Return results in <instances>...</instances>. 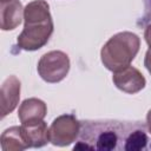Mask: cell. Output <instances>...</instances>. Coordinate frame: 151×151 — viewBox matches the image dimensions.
Here are the masks:
<instances>
[{"label":"cell","instance_id":"6da1fadb","mask_svg":"<svg viewBox=\"0 0 151 151\" xmlns=\"http://www.w3.org/2000/svg\"><path fill=\"white\" fill-rule=\"evenodd\" d=\"M80 133L74 150H125L129 134L139 122H120L113 119L80 122Z\"/></svg>","mask_w":151,"mask_h":151},{"label":"cell","instance_id":"7a4b0ae2","mask_svg":"<svg viewBox=\"0 0 151 151\" xmlns=\"http://www.w3.org/2000/svg\"><path fill=\"white\" fill-rule=\"evenodd\" d=\"M24 29L18 35V47L24 51H37L44 47L53 33V20L50 5L45 0H33L24 8Z\"/></svg>","mask_w":151,"mask_h":151},{"label":"cell","instance_id":"3957f363","mask_svg":"<svg viewBox=\"0 0 151 151\" xmlns=\"http://www.w3.org/2000/svg\"><path fill=\"white\" fill-rule=\"evenodd\" d=\"M140 47V39L132 32H119L101 47L100 59L109 71H118L129 66Z\"/></svg>","mask_w":151,"mask_h":151},{"label":"cell","instance_id":"277c9868","mask_svg":"<svg viewBox=\"0 0 151 151\" xmlns=\"http://www.w3.org/2000/svg\"><path fill=\"white\" fill-rule=\"evenodd\" d=\"M37 68L46 83H59L70 71V58L63 51H50L41 55Z\"/></svg>","mask_w":151,"mask_h":151},{"label":"cell","instance_id":"5b68a950","mask_svg":"<svg viewBox=\"0 0 151 151\" xmlns=\"http://www.w3.org/2000/svg\"><path fill=\"white\" fill-rule=\"evenodd\" d=\"M80 126V122L73 114H61L50 126V142L55 146H67L79 137Z\"/></svg>","mask_w":151,"mask_h":151},{"label":"cell","instance_id":"8992f818","mask_svg":"<svg viewBox=\"0 0 151 151\" xmlns=\"http://www.w3.org/2000/svg\"><path fill=\"white\" fill-rule=\"evenodd\" d=\"M112 81L118 90L129 94H134L142 91L146 85L145 77L142 74V72L130 65L122 70L114 71Z\"/></svg>","mask_w":151,"mask_h":151},{"label":"cell","instance_id":"52a82bcc","mask_svg":"<svg viewBox=\"0 0 151 151\" xmlns=\"http://www.w3.org/2000/svg\"><path fill=\"white\" fill-rule=\"evenodd\" d=\"M20 80L15 76H9L1 85V118L9 114L18 105L20 99Z\"/></svg>","mask_w":151,"mask_h":151},{"label":"cell","instance_id":"ba28073f","mask_svg":"<svg viewBox=\"0 0 151 151\" xmlns=\"http://www.w3.org/2000/svg\"><path fill=\"white\" fill-rule=\"evenodd\" d=\"M0 27L2 31L17 28L24 19V8L19 0H0Z\"/></svg>","mask_w":151,"mask_h":151},{"label":"cell","instance_id":"9c48e42d","mask_svg":"<svg viewBox=\"0 0 151 151\" xmlns=\"http://www.w3.org/2000/svg\"><path fill=\"white\" fill-rule=\"evenodd\" d=\"M47 113L46 104L38 98H28L25 99L18 110V117L21 124H28L33 122L44 120Z\"/></svg>","mask_w":151,"mask_h":151},{"label":"cell","instance_id":"30bf717a","mask_svg":"<svg viewBox=\"0 0 151 151\" xmlns=\"http://www.w3.org/2000/svg\"><path fill=\"white\" fill-rule=\"evenodd\" d=\"M0 143L2 151H21L31 147L22 126H12L6 129L1 133Z\"/></svg>","mask_w":151,"mask_h":151},{"label":"cell","instance_id":"8fae6325","mask_svg":"<svg viewBox=\"0 0 151 151\" xmlns=\"http://www.w3.org/2000/svg\"><path fill=\"white\" fill-rule=\"evenodd\" d=\"M31 147H42L50 142V129L44 120L21 124Z\"/></svg>","mask_w":151,"mask_h":151},{"label":"cell","instance_id":"7c38bea8","mask_svg":"<svg viewBox=\"0 0 151 151\" xmlns=\"http://www.w3.org/2000/svg\"><path fill=\"white\" fill-rule=\"evenodd\" d=\"M149 137L144 124H139L127 137L125 143V151H139L147 149Z\"/></svg>","mask_w":151,"mask_h":151},{"label":"cell","instance_id":"4fadbf2b","mask_svg":"<svg viewBox=\"0 0 151 151\" xmlns=\"http://www.w3.org/2000/svg\"><path fill=\"white\" fill-rule=\"evenodd\" d=\"M144 66L151 74V48H149L145 53V59H144Z\"/></svg>","mask_w":151,"mask_h":151},{"label":"cell","instance_id":"5bb4252c","mask_svg":"<svg viewBox=\"0 0 151 151\" xmlns=\"http://www.w3.org/2000/svg\"><path fill=\"white\" fill-rule=\"evenodd\" d=\"M144 38L146 44L149 45V47L151 48V22L145 27V32H144Z\"/></svg>","mask_w":151,"mask_h":151},{"label":"cell","instance_id":"9a60e30c","mask_svg":"<svg viewBox=\"0 0 151 151\" xmlns=\"http://www.w3.org/2000/svg\"><path fill=\"white\" fill-rule=\"evenodd\" d=\"M146 126H147V130L149 132L151 133V110L147 112L146 114Z\"/></svg>","mask_w":151,"mask_h":151},{"label":"cell","instance_id":"2e32d148","mask_svg":"<svg viewBox=\"0 0 151 151\" xmlns=\"http://www.w3.org/2000/svg\"><path fill=\"white\" fill-rule=\"evenodd\" d=\"M146 12H151V0H144Z\"/></svg>","mask_w":151,"mask_h":151}]
</instances>
